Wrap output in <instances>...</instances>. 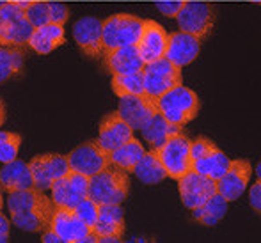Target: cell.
I'll list each match as a JSON object with an SVG mask.
<instances>
[{"instance_id":"obj_17","label":"cell","mask_w":261,"mask_h":243,"mask_svg":"<svg viewBox=\"0 0 261 243\" xmlns=\"http://www.w3.org/2000/svg\"><path fill=\"white\" fill-rule=\"evenodd\" d=\"M73 39L76 46L91 59L103 55L101 45V20L96 16H84L73 25Z\"/></svg>"},{"instance_id":"obj_15","label":"cell","mask_w":261,"mask_h":243,"mask_svg":"<svg viewBox=\"0 0 261 243\" xmlns=\"http://www.w3.org/2000/svg\"><path fill=\"white\" fill-rule=\"evenodd\" d=\"M155 114H156L155 99L148 98L146 94L119 98L117 116H119L132 130H142V126H144Z\"/></svg>"},{"instance_id":"obj_13","label":"cell","mask_w":261,"mask_h":243,"mask_svg":"<svg viewBox=\"0 0 261 243\" xmlns=\"http://www.w3.org/2000/svg\"><path fill=\"white\" fill-rule=\"evenodd\" d=\"M178 188L185 208L196 209L217 194V181L190 171L178 179Z\"/></svg>"},{"instance_id":"obj_3","label":"cell","mask_w":261,"mask_h":243,"mask_svg":"<svg viewBox=\"0 0 261 243\" xmlns=\"http://www.w3.org/2000/svg\"><path fill=\"white\" fill-rule=\"evenodd\" d=\"M130 192V178L128 172L116 167H107L105 171L89 178L87 186V199L96 202L98 206L103 204H123Z\"/></svg>"},{"instance_id":"obj_2","label":"cell","mask_w":261,"mask_h":243,"mask_svg":"<svg viewBox=\"0 0 261 243\" xmlns=\"http://www.w3.org/2000/svg\"><path fill=\"white\" fill-rule=\"evenodd\" d=\"M156 112L164 117L167 123L183 128L197 116L199 112V98L192 89L179 84V86L169 89L160 98L155 99Z\"/></svg>"},{"instance_id":"obj_38","label":"cell","mask_w":261,"mask_h":243,"mask_svg":"<svg viewBox=\"0 0 261 243\" xmlns=\"http://www.w3.org/2000/svg\"><path fill=\"white\" fill-rule=\"evenodd\" d=\"M41 241H43V243H69V241H66V240H62L61 236H57V234H55L54 231H50V229L43 231Z\"/></svg>"},{"instance_id":"obj_29","label":"cell","mask_w":261,"mask_h":243,"mask_svg":"<svg viewBox=\"0 0 261 243\" xmlns=\"http://www.w3.org/2000/svg\"><path fill=\"white\" fill-rule=\"evenodd\" d=\"M25 53L18 46H0V84L18 76L23 71Z\"/></svg>"},{"instance_id":"obj_14","label":"cell","mask_w":261,"mask_h":243,"mask_svg":"<svg viewBox=\"0 0 261 243\" xmlns=\"http://www.w3.org/2000/svg\"><path fill=\"white\" fill-rule=\"evenodd\" d=\"M87 186H89V178L69 171L64 178L52 183V186H50L52 197L50 199L55 206L75 208L82 199L87 197Z\"/></svg>"},{"instance_id":"obj_41","label":"cell","mask_w":261,"mask_h":243,"mask_svg":"<svg viewBox=\"0 0 261 243\" xmlns=\"http://www.w3.org/2000/svg\"><path fill=\"white\" fill-rule=\"evenodd\" d=\"M4 123H6V106H4V101L0 99V128H2Z\"/></svg>"},{"instance_id":"obj_33","label":"cell","mask_w":261,"mask_h":243,"mask_svg":"<svg viewBox=\"0 0 261 243\" xmlns=\"http://www.w3.org/2000/svg\"><path fill=\"white\" fill-rule=\"evenodd\" d=\"M75 213L76 217H79L80 220H82L84 224H86L87 227H89L91 231H93L94 224H96L98 220V213H100V206L96 204V202H93L91 199H82V201L79 202V204L75 206Z\"/></svg>"},{"instance_id":"obj_5","label":"cell","mask_w":261,"mask_h":243,"mask_svg":"<svg viewBox=\"0 0 261 243\" xmlns=\"http://www.w3.org/2000/svg\"><path fill=\"white\" fill-rule=\"evenodd\" d=\"M27 2L13 0V2H2L0 6V43L2 46H27L31 38L32 27L25 16Z\"/></svg>"},{"instance_id":"obj_34","label":"cell","mask_w":261,"mask_h":243,"mask_svg":"<svg viewBox=\"0 0 261 243\" xmlns=\"http://www.w3.org/2000/svg\"><path fill=\"white\" fill-rule=\"evenodd\" d=\"M50 11V23L55 25H64L69 18V7L61 2H48Z\"/></svg>"},{"instance_id":"obj_44","label":"cell","mask_w":261,"mask_h":243,"mask_svg":"<svg viewBox=\"0 0 261 243\" xmlns=\"http://www.w3.org/2000/svg\"><path fill=\"white\" fill-rule=\"evenodd\" d=\"M0 6H2V2H0Z\"/></svg>"},{"instance_id":"obj_31","label":"cell","mask_w":261,"mask_h":243,"mask_svg":"<svg viewBox=\"0 0 261 243\" xmlns=\"http://www.w3.org/2000/svg\"><path fill=\"white\" fill-rule=\"evenodd\" d=\"M20 146H21V135L0 130V161L2 164H9V161L16 160Z\"/></svg>"},{"instance_id":"obj_30","label":"cell","mask_w":261,"mask_h":243,"mask_svg":"<svg viewBox=\"0 0 261 243\" xmlns=\"http://www.w3.org/2000/svg\"><path fill=\"white\" fill-rule=\"evenodd\" d=\"M112 91L117 98L121 96H139L144 94V86H142V71L128 73V75H112L110 80Z\"/></svg>"},{"instance_id":"obj_6","label":"cell","mask_w":261,"mask_h":243,"mask_svg":"<svg viewBox=\"0 0 261 243\" xmlns=\"http://www.w3.org/2000/svg\"><path fill=\"white\" fill-rule=\"evenodd\" d=\"M231 160L222 149L215 146L208 137H197L190 141V171L204 176L213 181H219L226 174Z\"/></svg>"},{"instance_id":"obj_12","label":"cell","mask_w":261,"mask_h":243,"mask_svg":"<svg viewBox=\"0 0 261 243\" xmlns=\"http://www.w3.org/2000/svg\"><path fill=\"white\" fill-rule=\"evenodd\" d=\"M252 174V165L249 160H231L226 174L217 181V194L226 202H233L242 197L249 185Z\"/></svg>"},{"instance_id":"obj_1","label":"cell","mask_w":261,"mask_h":243,"mask_svg":"<svg viewBox=\"0 0 261 243\" xmlns=\"http://www.w3.org/2000/svg\"><path fill=\"white\" fill-rule=\"evenodd\" d=\"M13 226L31 233H43L48 229L55 204L45 192L38 188L11 192L7 197Z\"/></svg>"},{"instance_id":"obj_20","label":"cell","mask_w":261,"mask_h":243,"mask_svg":"<svg viewBox=\"0 0 261 243\" xmlns=\"http://www.w3.org/2000/svg\"><path fill=\"white\" fill-rule=\"evenodd\" d=\"M48 229L54 231L57 236H61L62 240H66L69 243L76 241L79 238H84L86 234L93 233V231L76 217L75 209L61 208V206H55Z\"/></svg>"},{"instance_id":"obj_10","label":"cell","mask_w":261,"mask_h":243,"mask_svg":"<svg viewBox=\"0 0 261 243\" xmlns=\"http://www.w3.org/2000/svg\"><path fill=\"white\" fill-rule=\"evenodd\" d=\"M179 31L204 39L213 29V7L206 2H183L179 13L176 14Z\"/></svg>"},{"instance_id":"obj_16","label":"cell","mask_w":261,"mask_h":243,"mask_svg":"<svg viewBox=\"0 0 261 243\" xmlns=\"http://www.w3.org/2000/svg\"><path fill=\"white\" fill-rule=\"evenodd\" d=\"M199 51H201V39H197L192 34L178 31L169 34L167 48H165L164 57L169 62H172L176 68L183 69L185 66L192 64L196 61Z\"/></svg>"},{"instance_id":"obj_39","label":"cell","mask_w":261,"mask_h":243,"mask_svg":"<svg viewBox=\"0 0 261 243\" xmlns=\"http://www.w3.org/2000/svg\"><path fill=\"white\" fill-rule=\"evenodd\" d=\"M73 243H98V236L94 233H89V234H86L84 238H79V240L73 241Z\"/></svg>"},{"instance_id":"obj_18","label":"cell","mask_w":261,"mask_h":243,"mask_svg":"<svg viewBox=\"0 0 261 243\" xmlns=\"http://www.w3.org/2000/svg\"><path fill=\"white\" fill-rule=\"evenodd\" d=\"M167 39L169 34L160 23L155 20H144V29L142 34L137 41V51L144 64L153 61H158L165 55V48H167Z\"/></svg>"},{"instance_id":"obj_27","label":"cell","mask_w":261,"mask_h":243,"mask_svg":"<svg viewBox=\"0 0 261 243\" xmlns=\"http://www.w3.org/2000/svg\"><path fill=\"white\" fill-rule=\"evenodd\" d=\"M146 149L141 144V141L135 137H132L128 142H124L121 147H117L116 151L109 154L110 165L116 169H121L124 172H132V169L139 164L142 156H144Z\"/></svg>"},{"instance_id":"obj_22","label":"cell","mask_w":261,"mask_h":243,"mask_svg":"<svg viewBox=\"0 0 261 243\" xmlns=\"http://www.w3.org/2000/svg\"><path fill=\"white\" fill-rule=\"evenodd\" d=\"M0 188L7 194L34 188L29 164L18 160V158L9 164H4V167L0 169Z\"/></svg>"},{"instance_id":"obj_4","label":"cell","mask_w":261,"mask_h":243,"mask_svg":"<svg viewBox=\"0 0 261 243\" xmlns=\"http://www.w3.org/2000/svg\"><path fill=\"white\" fill-rule=\"evenodd\" d=\"M144 29V20L135 14H112L101 21V45L103 53L121 46L137 45Z\"/></svg>"},{"instance_id":"obj_43","label":"cell","mask_w":261,"mask_h":243,"mask_svg":"<svg viewBox=\"0 0 261 243\" xmlns=\"http://www.w3.org/2000/svg\"><path fill=\"white\" fill-rule=\"evenodd\" d=\"M2 206H4V199H2V188H0V211H2Z\"/></svg>"},{"instance_id":"obj_25","label":"cell","mask_w":261,"mask_h":243,"mask_svg":"<svg viewBox=\"0 0 261 243\" xmlns=\"http://www.w3.org/2000/svg\"><path fill=\"white\" fill-rule=\"evenodd\" d=\"M141 133H142V139L149 144V149L155 151L164 144L169 137H172V135H176V133H181V128L167 123V121L156 112L155 116L142 126Z\"/></svg>"},{"instance_id":"obj_9","label":"cell","mask_w":261,"mask_h":243,"mask_svg":"<svg viewBox=\"0 0 261 243\" xmlns=\"http://www.w3.org/2000/svg\"><path fill=\"white\" fill-rule=\"evenodd\" d=\"M29 169H31L34 188L45 192V190H50L54 181H57V179L64 178L68 174L69 164L64 154L46 153L32 158L29 161Z\"/></svg>"},{"instance_id":"obj_36","label":"cell","mask_w":261,"mask_h":243,"mask_svg":"<svg viewBox=\"0 0 261 243\" xmlns=\"http://www.w3.org/2000/svg\"><path fill=\"white\" fill-rule=\"evenodd\" d=\"M249 201H251L252 209H254L256 213H259L261 211V181H259V179L254 183V185H252L251 195H249Z\"/></svg>"},{"instance_id":"obj_26","label":"cell","mask_w":261,"mask_h":243,"mask_svg":"<svg viewBox=\"0 0 261 243\" xmlns=\"http://www.w3.org/2000/svg\"><path fill=\"white\" fill-rule=\"evenodd\" d=\"M132 174L137 176L139 181H142L144 185H158L167 178V172L153 149L146 151L139 164L132 169Z\"/></svg>"},{"instance_id":"obj_28","label":"cell","mask_w":261,"mask_h":243,"mask_svg":"<svg viewBox=\"0 0 261 243\" xmlns=\"http://www.w3.org/2000/svg\"><path fill=\"white\" fill-rule=\"evenodd\" d=\"M227 213V202L220 197L219 194H215L213 197H210L203 206L192 209V219L196 222L203 224L206 227L217 226L220 220L226 217Z\"/></svg>"},{"instance_id":"obj_19","label":"cell","mask_w":261,"mask_h":243,"mask_svg":"<svg viewBox=\"0 0 261 243\" xmlns=\"http://www.w3.org/2000/svg\"><path fill=\"white\" fill-rule=\"evenodd\" d=\"M134 137V130L117 116V112H110L103 116L100 123V131H98V141L96 144L105 151L107 154H110L112 151H116L117 147H121L124 142H128Z\"/></svg>"},{"instance_id":"obj_40","label":"cell","mask_w":261,"mask_h":243,"mask_svg":"<svg viewBox=\"0 0 261 243\" xmlns=\"http://www.w3.org/2000/svg\"><path fill=\"white\" fill-rule=\"evenodd\" d=\"M98 243H124V241L119 236H101L98 238Z\"/></svg>"},{"instance_id":"obj_42","label":"cell","mask_w":261,"mask_h":243,"mask_svg":"<svg viewBox=\"0 0 261 243\" xmlns=\"http://www.w3.org/2000/svg\"><path fill=\"white\" fill-rule=\"evenodd\" d=\"M135 243H155V241H153V240H144V238H142V240H137Z\"/></svg>"},{"instance_id":"obj_32","label":"cell","mask_w":261,"mask_h":243,"mask_svg":"<svg viewBox=\"0 0 261 243\" xmlns=\"http://www.w3.org/2000/svg\"><path fill=\"white\" fill-rule=\"evenodd\" d=\"M25 16H27L29 23H31L34 29L50 23L48 2H27V7H25Z\"/></svg>"},{"instance_id":"obj_23","label":"cell","mask_w":261,"mask_h":243,"mask_svg":"<svg viewBox=\"0 0 261 243\" xmlns=\"http://www.w3.org/2000/svg\"><path fill=\"white\" fill-rule=\"evenodd\" d=\"M64 41H66L64 25L46 23V25H43V27H38L32 31L27 46L39 55H48V53H52L55 48L64 45Z\"/></svg>"},{"instance_id":"obj_37","label":"cell","mask_w":261,"mask_h":243,"mask_svg":"<svg viewBox=\"0 0 261 243\" xmlns=\"http://www.w3.org/2000/svg\"><path fill=\"white\" fill-rule=\"evenodd\" d=\"M9 229H11V220L0 211V243L9 241Z\"/></svg>"},{"instance_id":"obj_8","label":"cell","mask_w":261,"mask_h":243,"mask_svg":"<svg viewBox=\"0 0 261 243\" xmlns=\"http://www.w3.org/2000/svg\"><path fill=\"white\" fill-rule=\"evenodd\" d=\"M155 153L167 172V178L178 181L187 172H190V139L183 133L169 137L158 149H155Z\"/></svg>"},{"instance_id":"obj_45","label":"cell","mask_w":261,"mask_h":243,"mask_svg":"<svg viewBox=\"0 0 261 243\" xmlns=\"http://www.w3.org/2000/svg\"><path fill=\"white\" fill-rule=\"evenodd\" d=\"M0 46H2V43H0Z\"/></svg>"},{"instance_id":"obj_21","label":"cell","mask_w":261,"mask_h":243,"mask_svg":"<svg viewBox=\"0 0 261 243\" xmlns=\"http://www.w3.org/2000/svg\"><path fill=\"white\" fill-rule=\"evenodd\" d=\"M105 68L110 75H128V73L142 71L144 61L137 51V46H121V48L105 51L103 55Z\"/></svg>"},{"instance_id":"obj_35","label":"cell","mask_w":261,"mask_h":243,"mask_svg":"<svg viewBox=\"0 0 261 243\" xmlns=\"http://www.w3.org/2000/svg\"><path fill=\"white\" fill-rule=\"evenodd\" d=\"M181 6L183 0H162V2H156V9L167 18H176Z\"/></svg>"},{"instance_id":"obj_11","label":"cell","mask_w":261,"mask_h":243,"mask_svg":"<svg viewBox=\"0 0 261 243\" xmlns=\"http://www.w3.org/2000/svg\"><path fill=\"white\" fill-rule=\"evenodd\" d=\"M66 158H68L69 171L86 176V178H91V176L110 167L109 154L96 144V141L75 147Z\"/></svg>"},{"instance_id":"obj_24","label":"cell","mask_w":261,"mask_h":243,"mask_svg":"<svg viewBox=\"0 0 261 243\" xmlns=\"http://www.w3.org/2000/svg\"><path fill=\"white\" fill-rule=\"evenodd\" d=\"M93 233L98 238L101 236H119L124 234V211L121 204H103L100 206L98 220L93 227Z\"/></svg>"},{"instance_id":"obj_7","label":"cell","mask_w":261,"mask_h":243,"mask_svg":"<svg viewBox=\"0 0 261 243\" xmlns=\"http://www.w3.org/2000/svg\"><path fill=\"white\" fill-rule=\"evenodd\" d=\"M183 84L181 69L176 68L172 62H169L165 57L158 61L148 62L142 68V86H144V94L151 99L160 98L169 89Z\"/></svg>"}]
</instances>
